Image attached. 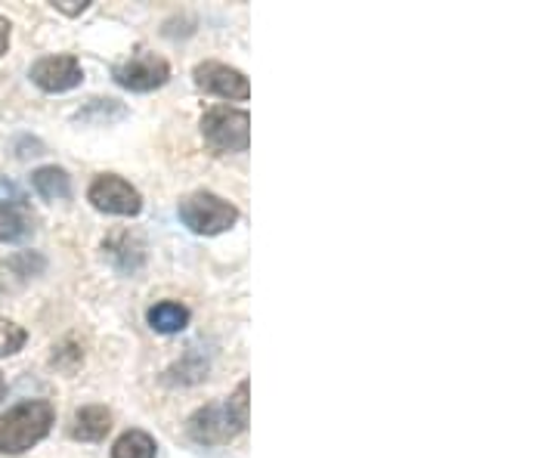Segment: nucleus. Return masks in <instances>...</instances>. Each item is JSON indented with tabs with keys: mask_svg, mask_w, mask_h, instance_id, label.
Segmentation results:
<instances>
[{
	"mask_svg": "<svg viewBox=\"0 0 557 458\" xmlns=\"http://www.w3.org/2000/svg\"><path fill=\"white\" fill-rule=\"evenodd\" d=\"M53 7H57L60 13H65V16H81V13L90 7V0H57Z\"/></svg>",
	"mask_w": 557,
	"mask_h": 458,
	"instance_id": "nucleus-16",
	"label": "nucleus"
},
{
	"mask_svg": "<svg viewBox=\"0 0 557 458\" xmlns=\"http://www.w3.org/2000/svg\"><path fill=\"white\" fill-rule=\"evenodd\" d=\"M35 233V214L25 201H0V242H22Z\"/></svg>",
	"mask_w": 557,
	"mask_h": 458,
	"instance_id": "nucleus-10",
	"label": "nucleus"
},
{
	"mask_svg": "<svg viewBox=\"0 0 557 458\" xmlns=\"http://www.w3.org/2000/svg\"><path fill=\"white\" fill-rule=\"evenodd\" d=\"M109 431H112V412L106 406H84L75 412L72 437L81 443H100Z\"/></svg>",
	"mask_w": 557,
	"mask_h": 458,
	"instance_id": "nucleus-11",
	"label": "nucleus"
},
{
	"mask_svg": "<svg viewBox=\"0 0 557 458\" xmlns=\"http://www.w3.org/2000/svg\"><path fill=\"white\" fill-rule=\"evenodd\" d=\"M149 329L159 332V335H177L189 325V310L177 304V300H161L156 307H149Z\"/></svg>",
	"mask_w": 557,
	"mask_h": 458,
	"instance_id": "nucleus-12",
	"label": "nucleus"
},
{
	"mask_svg": "<svg viewBox=\"0 0 557 458\" xmlns=\"http://www.w3.org/2000/svg\"><path fill=\"white\" fill-rule=\"evenodd\" d=\"M32 186H35V193H38L40 199L47 201H65L72 196V180L69 174L57 168V164H47V168H38L35 174H32Z\"/></svg>",
	"mask_w": 557,
	"mask_h": 458,
	"instance_id": "nucleus-13",
	"label": "nucleus"
},
{
	"mask_svg": "<svg viewBox=\"0 0 557 458\" xmlns=\"http://www.w3.org/2000/svg\"><path fill=\"white\" fill-rule=\"evenodd\" d=\"M0 201H25V196H22V189L16 183L0 180Z\"/></svg>",
	"mask_w": 557,
	"mask_h": 458,
	"instance_id": "nucleus-17",
	"label": "nucleus"
},
{
	"mask_svg": "<svg viewBox=\"0 0 557 458\" xmlns=\"http://www.w3.org/2000/svg\"><path fill=\"white\" fill-rule=\"evenodd\" d=\"M28 78L38 84L44 94H65V90H75L84 72H81V62L72 53H57V57H44L32 65V75Z\"/></svg>",
	"mask_w": 557,
	"mask_h": 458,
	"instance_id": "nucleus-8",
	"label": "nucleus"
},
{
	"mask_svg": "<svg viewBox=\"0 0 557 458\" xmlns=\"http://www.w3.org/2000/svg\"><path fill=\"white\" fill-rule=\"evenodd\" d=\"M57 412L47 399H22L0 419V453L22 456L50 434Z\"/></svg>",
	"mask_w": 557,
	"mask_h": 458,
	"instance_id": "nucleus-2",
	"label": "nucleus"
},
{
	"mask_svg": "<svg viewBox=\"0 0 557 458\" xmlns=\"http://www.w3.org/2000/svg\"><path fill=\"white\" fill-rule=\"evenodd\" d=\"M90 205L102 214H115V218H137L143 211V196L137 186H131L119 174H100L87 189Z\"/></svg>",
	"mask_w": 557,
	"mask_h": 458,
	"instance_id": "nucleus-6",
	"label": "nucleus"
},
{
	"mask_svg": "<svg viewBox=\"0 0 557 458\" xmlns=\"http://www.w3.org/2000/svg\"><path fill=\"white\" fill-rule=\"evenodd\" d=\"M193 78H196V87H199V90L214 94V97H223V100L245 102L251 97V84L245 78V72L226 65V62H199L196 72H193Z\"/></svg>",
	"mask_w": 557,
	"mask_h": 458,
	"instance_id": "nucleus-7",
	"label": "nucleus"
},
{
	"mask_svg": "<svg viewBox=\"0 0 557 458\" xmlns=\"http://www.w3.org/2000/svg\"><path fill=\"white\" fill-rule=\"evenodd\" d=\"M248 394H251V384L245 379L239 381L236 394L230 399L201 406L199 412H193V419L186 424L189 437L196 440L199 446H223V443H230L236 434H242L248 428V421H251Z\"/></svg>",
	"mask_w": 557,
	"mask_h": 458,
	"instance_id": "nucleus-1",
	"label": "nucleus"
},
{
	"mask_svg": "<svg viewBox=\"0 0 557 458\" xmlns=\"http://www.w3.org/2000/svg\"><path fill=\"white\" fill-rule=\"evenodd\" d=\"M3 394H7V381L0 379V399H3Z\"/></svg>",
	"mask_w": 557,
	"mask_h": 458,
	"instance_id": "nucleus-19",
	"label": "nucleus"
},
{
	"mask_svg": "<svg viewBox=\"0 0 557 458\" xmlns=\"http://www.w3.org/2000/svg\"><path fill=\"white\" fill-rule=\"evenodd\" d=\"M112 78L124 90H134V94H149V90H159L171 78V65L159 53H149V50H139L131 60L112 65Z\"/></svg>",
	"mask_w": 557,
	"mask_h": 458,
	"instance_id": "nucleus-5",
	"label": "nucleus"
},
{
	"mask_svg": "<svg viewBox=\"0 0 557 458\" xmlns=\"http://www.w3.org/2000/svg\"><path fill=\"white\" fill-rule=\"evenodd\" d=\"M159 443L146 431H124L115 446H112V458H156Z\"/></svg>",
	"mask_w": 557,
	"mask_h": 458,
	"instance_id": "nucleus-14",
	"label": "nucleus"
},
{
	"mask_svg": "<svg viewBox=\"0 0 557 458\" xmlns=\"http://www.w3.org/2000/svg\"><path fill=\"white\" fill-rule=\"evenodd\" d=\"M25 341H28V335H25L22 325H16L13 319L0 317V359L20 354L22 347H25Z\"/></svg>",
	"mask_w": 557,
	"mask_h": 458,
	"instance_id": "nucleus-15",
	"label": "nucleus"
},
{
	"mask_svg": "<svg viewBox=\"0 0 557 458\" xmlns=\"http://www.w3.org/2000/svg\"><path fill=\"white\" fill-rule=\"evenodd\" d=\"M201 137L214 152H248L251 115L245 109L214 106L201 115Z\"/></svg>",
	"mask_w": 557,
	"mask_h": 458,
	"instance_id": "nucleus-4",
	"label": "nucleus"
},
{
	"mask_svg": "<svg viewBox=\"0 0 557 458\" xmlns=\"http://www.w3.org/2000/svg\"><path fill=\"white\" fill-rule=\"evenodd\" d=\"M10 28H13L10 20H3V16H0V57H3V53H7V47H10Z\"/></svg>",
	"mask_w": 557,
	"mask_h": 458,
	"instance_id": "nucleus-18",
	"label": "nucleus"
},
{
	"mask_svg": "<svg viewBox=\"0 0 557 458\" xmlns=\"http://www.w3.org/2000/svg\"><path fill=\"white\" fill-rule=\"evenodd\" d=\"M102 255L112 260V267L119 273H137L146 263V242L139 239L137 233L121 230V233H112L102 242Z\"/></svg>",
	"mask_w": 557,
	"mask_h": 458,
	"instance_id": "nucleus-9",
	"label": "nucleus"
},
{
	"mask_svg": "<svg viewBox=\"0 0 557 458\" xmlns=\"http://www.w3.org/2000/svg\"><path fill=\"white\" fill-rule=\"evenodd\" d=\"M180 223L196 233V236H220L226 230L236 226L239 220V208L233 201L220 199L208 189H199V193H189L186 199H180Z\"/></svg>",
	"mask_w": 557,
	"mask_h": 458,
	"instance_id": "nucleus-3",
	"label": "nucleus"
}]
</instances>
